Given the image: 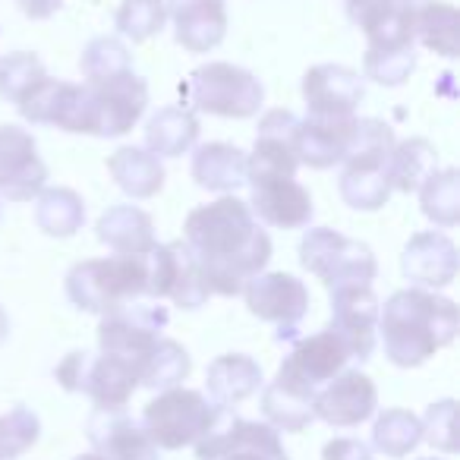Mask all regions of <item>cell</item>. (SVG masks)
I'll return each mask as SVG.
<instances>
[{"mask_svg":"<svg viewBox=\"0 0 460 460\" xmlns=\"http://www.w3.org/2000/svg\"><path fill=\"white\" fill-rule=\"evenodd\" d=\"M183 243L205 284L217 296L243 294L246 281L262 275L271 259V237L259 227L250 205L237 196L199 205L183 224Z\"/></svg>","mask_w":460,"mask_h":460,"instance_id":"cell-1","label":"cell"},{"mask_svg":"<svg viewBox=\"0 0 460 460\" xmlns=\"http://www.w3.org/2000/svg\"><path fill=\"white\" fill-rule=\"evenodd\" d=\"M460 313L454 300L429 294L422 288H407L388 296L378 306V332H382L385 357L401 369L422 366L429 357L457 338Z\"/></svg>","mask_w":460,"mask_h":460,"instance_id":"cell-2","label":"cell"},{"mask_svg":"<svg viewBox=\"0 0 460 460\" xmlns=\"http://www.w3.org/2000/svg\"><path fill=\"white\" fill-rule=\"evenodd\" d=\"M66 296L83 313L108 315L129 300L148 296L146 256L85 259L66 271Z\"/></svg>","mask_w":460,"mask_h":460,"instance_id":"cell-3","label":"cell"},{"mask_svg":"<svg viewBox=\"0 0 460 460\" xmlns=\"http://www.w3.org/2000/svg\"><path fill=\"white\" fill-rule=\"evenodd\" d=\"M224 410L211 403L202 391L192 388H167L155 401L146 403L142 429L155 441L158 451H180L186 445H196L199 438L217 426Z\"/></svg>","mask_w":460,"mask_h":460,"instance_id":"cell-4","label":"cell"},{"mask_svg":"<svg viewBox=\"0 0 460 460\" xmlns=\"http://www.w3.org/2000/svg\"><path fill=\"white\" fill-rule=\"evenodd\" d=\"M300 262L325 288H372L378 275L376 252L332 227H313L300 240Z\"/></svg>","mask_w":460,"mask_h":460,"instance_id":"cell-5","label":"cell"},{"mask_svg":"<svg viewBox=\"0 0 460 460\" xmlns=\"http://www.w3.org/2000/svg\"><path fill=\"white\" fill-rule=\"evenodd\" d=\"M167 325L164 306H148L142 300H129L120 309L108 313L98 325V347L104 357L127 366L136 378L146 369V359L152 357L161 332Z\"/></svg>","mask_w":460,"mask_h":460,"instance_id":"cell-6","label":"cell"},{"mask_svg":"<svg viewBox=\"0 0 460 460\" xmlns=\"http://www.w3.org/2000/svg\"><path fill=\"white\" fill-rule=\"evenodd\" d=\"M190 98L205 114L243 120V117L259 114L265 102V89L250 70L217 60V64H205L192 73Z\"/></svg>","mask_w":460,"mask_h":460,"instance_id":"cell-7","label":"cell"},{"mask_svg":"<svg viewBox=\"0 0 460 460\" xmlns=\"http://www.w3.org/2000/svg\"><path fill=\"white\" fill-rule=\"evenodd\" d=\"M54 378L64 391L89 394L95 410H123L139 388V378L111 357H92L85 350H73L64 363L54 369Z\"/></svg>","mask_w":460,"mask_h":460,"instance_id":"cell-8","label":"cell"},{"mask_svg":"<svg viewBox=\"0 0 460 460\" xmlns=\"http://www.w3.org/2000/svg\"><path fill=\"white\" fill-rule=\"evenodd\" d=\"M347 363H350V350H347L344 341H341L332 328H325V332L313 334V338L296 341L294 350L288 353V359H284L281 369H278L275 382L288 385L296 394L315 401V394H319L338 372H344Z\"/></svg>","mask_w":460,"mask_h":460,"instance_id":"cell-9","label":"cell"},{"mask_svg":"<svg viewBox=\"0 0 460 460\" xmlns=\"http://www.w3.org/2000/svg\"><path fill=\"white\" fill-rule=\"evenodd\" d=\"M146 262H148V296L171 300L180 309H199L208 303L211 290L183 240L155 246L146 256Z\"/></svg>","mask_w":460,"mask_h":460,"instance_id":"cell-10","label":"cell"},{"mask_svg":"<svg viewBox=\"0 0 460 460\" xmlns=\"http://www.w3.org/2000/svg\"><path fill=\"white\" fill-rule=\"evenodd\" d=\"M199 460H290L278 429L269 422L237 420L224 413L205 438L196 441Z\"/></svg>","mask_w":460,"mask_h":460,"instance_id":"cell-11","label":"cell"},{"mask_svg":"<svg viewBox=\"0 0 460 460\" xmlns=\"http://www.w3.org/2000/svg\"><path fill=\"white\" fill-rule=\"evenodd\" d=\"M243 296L252 315L278 325V341L294 338L296 325L309 313L306 284L294 275H284V271H262V275L250 278L243 288Z\"/></svg>","mask_w":460,"mask_h":460,"instance_id":"cell-12","label":"cell"},{"mask_svg":"<svg viewBox=\"0 0 460 460\" xmlns=\"http://www.w3.org/2000/svg\"><path fill=\"white\" fill-rule=\"evenodd\" d=\"M85 89L92 104V136H102V139L129 133L148 108V83L133 70Z\"/></svg>","mask_w":460,"mask_h":460,"instance_id":"cell-13","label":"cell"},{"mask_svg":"<svg viewBox=\"0 0 460 460\" xmlns=\"http://www.w3.org/2000/svg\"><path fill=\"white\" fill-rule=\"evenodd\" d=\"M48 183V164L41 161L32 133L22 127H0V196L10 202H29Z\"/></svg>","mask_w":460,"mask_h":460,"instance_id":"cell-14","label":"cell"},{"mask_svg":"<svg viewBox=\"0 0 460 460\" xmlns=\"http://www.w3.org/2000/svg\"><path fill=\"white\" fill-rule=\"evenodd\" d=\"M29 123L41 127H58L64 133H85L92 136V104L85 85L60 83L48 76L22 104H16Z\"/></svg>","mask_w":460,"mask_h":460,"instance_id":"cell-15","label":"cell"},{"mask_svg":"<svg viewBox=\"0 0 460 460\" xmlns=\"http://www.w3.org/2000/svg\"><path fill=\"white\" fill-rule=\"evenodd\" d=\"M332 328L344 347L350 350V359H366L376 353V332H378V296L372 288H334L332 290Z\"/></svg>","mask_w":460,"mask_h":460,"instance_id":"cell-16","label":"cell"},{"mask_svg":"<svg viewBox=\"0 0 460 460\" xmlns=\"http://www.w3.org/2000/svg\"><path fill=\"white\" fill-rule=\"evenodd\" d=\"M378 407V388L366 372L344 369L315 394L313 413L315 420H325L328 426L353 429L366 422Z\"/></svg>","mask_w":460,"mask_h":460,"instance_id":"cell-17","label":"cell"},{"mask_svg":"<svg viewBox=\"0 0 460 460\" xmlns=\"http://www.w3.org/2000/svg\"><path fill=\"white\" fill-rule=\"evenodd\" d=\"M366 98V83L357 70L341 64H319L303 76V102L309 117H357Z\"/></svg>","mask_w":460,"mask_h":460,"instance_id":"cell-18","label":"cell"},{"mask_svg":"<svg viewBox=\"0 0 460 460\" xmlns=\"http://www.w3.org/2000/svg\"><path fill=\"white\" fill-rule=\"evenodd\" d=\"M416 0H344L347 20L369 39V48H413Z\"/></svg>","mask_w":460,"mask_h":460,"instance_id":"cell-19","label":"cell"},{"mask_svg":"<svg viewBox=\"0 0 460 460\" xmlns=\"http://www.w3.org/2000/svg\"><path fill=\"white\" fill-rule=\"evenodd\" d=\"M250 211L278 230H296L313 221V196L296 177L250 180Z\"/></svg>","mask_w":460,"mask_h":460,"instance_id":"cell-20","label":"cell"},{"mask_svg":"<svg viewBox=\"0 0 460 460\" xmlns=\"http://www.w3.org/2000/svg\"><path fill=\"white\" fill-rule=\"evenodd\" d=\"M85 435L104 460H161L148 432L123 410H95L85 422Z\"/></svg>","mask_w":460,"mask_h":460,"instance_id":"cell-21","label":"cell"},{"mask_svg":"<svg viewBox=\"0 0 460 460\" xmlns=\"http://www.w3.org/2000/svg\"><path fill=\"white\" fill-rule=\"evenodd\" d=\"M173 22V39L192 54H208L227 35V4L224 0H164Z\"/></svg>","mask_w":460,"mask_h":460,"instance_id":"cell-22","label":"cell"},{"mask_svg":"<svg viewBox=\"0 0 460 460\" xmlns=\"http://www.w3.org/2000/svg\"><path fill=\"white\" fill-rule=\"evenodd\" d=\"M401 271L416 288H447L457 278V246L441 230H422L403 246Z\"/></svg>","mask_w":460,"mask_h":460,"instance_id":"cell-23","label":"cell"},{"mask_svg":"<svg viewBox=\"0 0 460 460\" xmlns=\"http://www.w3.org/2000/svg\"><path fill=\"white\" fill-rule=\"evenodd\" d=\"M357 117H309L296 123L294 148L300 164H309L315 171H325L344 161L350 148Z\"/></svg>","mask_w":460,"mask_h":460,"instance_id":"cell-24","label":"cell"},{"mask_svg":"<svg viewBox=\"0 0 460 460\" xmlns=\"http://www.w3.org/2000/svg\"><path fill=\"white\" fill-rule=\"evenodd\" d=\"M98 240L117 256H148L155 250V224L136 205H111L98 217Z\"/></svg>","mask_w":460,"mask_h":460,"instance_id":"cell-25","label":"cell"},{"mask_svg":"<svg viewBox=\"0 0 460 460\" xmlns=\"http://www.w3.org/2000/svg\"><path fill=\"white\" fill-rule=\"evenodd\" d=\"M205 385H208L211 403H217L221 410L237 407L262 388V366L246 353H224L208 366Z\"/></svg>","mask_w":460,"mask_h":460,"instance_id":"cell-26","label":"cell"},{"mask_svg":"<svg viewBox=\"0 0 460 460\" xmlns=\"http://www.w3.org/2000/svg\"><path fill=\"white\" fill-rule=\"evenodd\" d=\"M192 180L202 190L234 192L246 183V152L230 142H208L192 152Z\"/></svg>","mask_w":460,"mask_h":460,"instance_id":"cell-27","label":"cell"},{"mask_svg":"<svg viewBox=\"0 0 460 460\" xmlns=\"http://www.w3.org/2000/svg\"><path fill=\"white\" fill-rule=\"evenodd\" d=\"M199 142V117L183 104H167L148 120L146 148L155 158H180Z\"/></svg>","mask_w":460,"mask_h":460,"instance_id":"cell-28","label":"cell"},{"mask_svg":"<svg viewBox=\"0 0 460 460\" xmlns=\"http://www.w3.org/2000/svg\"><path fill=\"white\" fill-rule=\"evenodd\" d=\"M108 171L114 183L133 199H152L164 186V167L148 148L123 146L108 158Z\"/></svg>","mask_w":460,"mask_h":460,"instance_id":"cell-29","label":"cell"},{"mask_svg":"<svg viewBox=\"0 0 460 460\" xmlns=\"http://www.w3.org/2000/svg\"><path fill=\"white\" fill-rule=\"evenodd\" d=\"M435 171H438V155H435V146L429 139L394 142L388 161H385V180L397 192L420 190L422 180Z\"/></svg>","mask_w":460,"mask_h":460,"instance_id":"cell-30","label":"cell"},{"mask_svg":"<svg viewBox=\"0 0 460 460\" xmlns=\"http://www.w3.org/2000/svg\"><path fill=\"white\" fill-rule=\"evenodd\" d=\"M35 224L48 237H73L85 224V202L70 186H51L35 196Z\"/></svg>","mask_w":460,"mask_h":460,"instance_id":"cell-31","label":"cell"},{"mask_svg":"<svg viewBox=\"0 0 460 460\" xmlns=\"http://www.w3.org/2000/svg\"><path fill=\"white\" fill-rule=\"evenodd\" d=\"M457 29L460 13L445 0H422L420 7H413V39L447 60L457 58Z\"/></svg>","mask_w":460,"mask_h":460,"instance_id":"cell-32","label":"cell"},{"mask_svg":"<svg viewBox=\"0 0 460 460\" xmlns=\"http://www.w3.org/2000/svg\"><path fill=\"white\" fill-rule=\"evenodd\" d=\"M394 142V129L388 123L376 120V117H363V120H357L350 148H347L341 164L363 167V171H385V161H388Z\"/></svg>","mask_w":460,"mask_h":460,"instance_id":"cell-33","label":"cell"},{"mask_svg":"<svg viewBox=\"0 0 460 460\" xmlns=\"http://www.w3.org/2000/svg\"><path fill=\"white\" fill-rule=\"evenodd\" d=\"M422 441V426L420 416L410 410H385L372 426V447L382 451L385 457H407L416 451V445Z\"/></svg>","mask_w":460,"mask_h":460,"instance_id":"cell-34","label":"cell"},{"mask_svg":"<svg viewBox=\"0 0 460 460\" xmlns=\"http://www.w3.org/2000/svg\"><path fill=\"white\" fill-rule=\"evenodd\" d=\"M422 215L438 227H454L460 221V173L454 167L435 171L420 186Z\"/></svg>","mask_w":460,"mask_h":460,"instance_id":"cell-35","label":"cell"},{"mask_svg":"<svg viewBox=\"0 0 460 460\" xmlns=\"http://www.w3.org/2000/svg\"><path fill=\"white\" fill-rule=\"evenodd\" d=\"M262 413L269 420V426L281 429V432H303L315 420L313 401L296 394L294 388H288L281 382H271L262 388Z\"/></svg>","mask_w":460,"mask_h":460,"instance_id":"cell-36","label":"cell"},{"mask_svg":"<svg viewBox=\"0 0 460 460\" xmlns=\"http://www.w3.org/2000/svg\"><path fill=\"white\" fill-rule=\"evenodd\" d=\"M79 70L85 76V85L108 83V79L133 70V54L114 35H98L85 45L83 58H79Z\"/></svg>","mask_w":460,"mask_h":460,"instance_id":"cell-37","label":"cell"},{"mask_svg":"<svg viewBox=\"0 0 460 460\" xmlns=\"http://www.w3.org/2000/svg\"><path fill=\"white\" fill-rule=\"evenodd\" d=\"M192 372V359L177 341L171 338H158L155 344L152 357L146 359V369L139 376L142 388H152V391H167V388H177L180 382H186V376Z\"/></svg>","mask_w":460,"mask_h":460,"instance_id":"cell-38","label":"cell"},{"mask_svg":"<svg viewBox=\"0 0 460 460\" xmlns=\"http://www.w3.org/2000/svg\"><path fill=\"white\" fill-rule=\"evenodd\" d=\"M48 79L45 66L35 54L16 51L0 60V98H7L13 104H22L41 83Z\"/></svg>","mask_w":460,"mask_h":460,"instance_id":"cell-39","label":"cell"},{"mask_svg":"<svg viewBox=\"0 0 460 460\" xmlns=\"http://www.w3.org/2000/svg\"><path fill=\"white\" fill-rule=\"evenodd\" d=\"M338 190L341 199L357 211H378L391 196L385 171H363V167H344Z\"/></svg>","mask_w":460,"mask_h":460,"instance_id":"cell-40","label":"cell"},{"mask_svg":"<svg viewBox=\"0 0 460 460\" xmlns=\"http://www.w3.org/2000/svg\"><path fill=\"white\" fill-rule=\"evenodd\" d=\"M416 70V54L413 48H366L363 60V76L378 85H403L410 73Z\"/></svg>","mask_w":460,"mask_h":460,"instance_id":"cell-41","label":"cell"},{"mask_svg":"<svg viewBox=\"0 0 460 460\" xmlns=\"http://www.w3.org/2000/svg\"><path fill=\"white\" fill-rule=\"evenodd\" d=\"M167 20L164 0H123L117 10V32L133 41H146L161 32Z\"/></svg>","mask_w":460,"mask_h":460,"instance_id":"cell-42","label":"cell"},{"mask_svg":"<svg viewBox=\"0 0 460 460\" xmlns=\"http://www.w3.org/2000/svg\"><path fill=\"white\" fill-rule=\"evenodd\" d=\"M41 420L29 407H13L0 416V460H16L39 441Z\"/></svg>","mask_w":460,"mask_h":460,"instance_id":"cell-43","label":"cell"},{"mask_svg":"<svg viewBox=\"0 0 460 460\" xmlns=\"http://www.w3.org/2000/svg\"><path fill=\"white\" fill-rule=\"evenodd\" d=\"M422 426V441H429L432 447L445 454L457 451V403L454 401H438L426 410V416L420 420Z\"/></svg>","mask_w":460,"mask_h":460,"instance_id":"cell-44","label":"cell"},{"mask_svg":"<svg viewBox=\"0 0 460 460\" xmlns=\"http://www.w3.org/2000/svg\"><path fill=\"white\" fill-rule=\"evenodd\" d=\"M322 460H372V447L359 438H334L322 447Z\"/></svg>","mask_w":460,"mask_h":460,"instance_id":"cell-45","label":"cell"},{"mask_svg":"<svg viewBox=\"0 0 460 460\" xmlns=\"http://www.w3.org/2000/svg\"><path fill=\"white\" fill-rule=\"evenodd\" d=\"M16 4H20V10L29 20H51L64 7V0H16Z\"/></svg>","mask_w":460,"mask_h":460,"instance_id":"cell-46","label":"cell"},{"mask_svg":"<svg viewBox=\"0 0 460 460\" xmlns=\"http://www.w3.org/2000/svg\"><path fill=\"white\" fill-rule=\"evenodd\" d=\"M7 338H10V319H7V313L0 309V344H4Z\"/></svg>","mask_w":460,"mask_h":460,"instance_id":"cell-47","label":"cell"},{"mask_svg":"<svg viewBox=\"0 0 460 460\" xmlns=\"http://www.w3.org/2000/svg\"><path fill=\"white\" fill-rule=\"evenodd\" d=\"M76 460H104V457H102V454H95V451H92V454H79Z\"/></svg>","mask_w":460,"mask_h":460,"instance_id":"cell-48","label":"cell"},{"mask_svg":"<svg viewBox=\"0 0 460 460\" xmlns=\"http://www.w3.org/2000/svg\"><path fill=\"white\" fill-rule=\"evenodd\" d=\"M422 460H438V457H422Z\"/></svg>","mask_w":460,"mask_h":460,"instance_id":"cell-49","label":"cell"},{"mask_svg":"<svg viewBox=\"0 0 460 460\" xmlns=\"http://www.w3.org/2000/svg\"><path fill=\"white\" fill-rule=\"evenodd\" d=\"M0 215H4V205H0Z\"/></svg>","mask_w":460,"mask_h":460,"instance_id":"cell-50","label":"cell"}]
</instances>
